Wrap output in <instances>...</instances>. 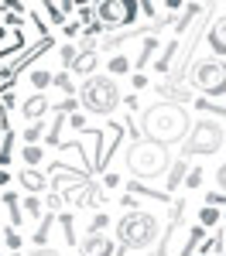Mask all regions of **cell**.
Returning <instances> with one entry per match:
<instances>
[{
	"instance_id": "obj_1",
	"label": "cell",
	"mask_w": 226,
	"mask_h": 256,
	"mask_svg": "<svg viewBox=\"0 0 226 256\" xmlns=\"http://www.w3.org/2000/svg\"><path fill=\"white\" fill-rule=\"evenodd\" d=\"M141 134L144 140H151V144H182L185 134H188V113H185V106H175V102H154V106H147L141 116Z\"/></svg>"
},
{
	"instance_id": "obj_2",
	"label": "cell",
	"mask_w": 226,
	"mask_h": 256,
	"mask_svg": "<svg viewBox=\"0 0 226 256\" xmlns=\"http://www.w3.org/2000/svg\"><path fill=\"white\" fill-rule=\"evenodd\" d=\"M127 168H130V181H141V184L168 174V168H171L168 147L151 144V140H134L127 147Z\"/></svg>"
},
{
	"instance_id": "obj_3",
	"label": "cell",
	"mask_w": 226,
	"mask_h": 256,
	"mask_svg": "<svg viewBox=\"0 0 226 256\" xmlns=\"http://www.w3.org/2000/svg\"><path fill=\"white\" fill-rule=\"evenodd\" d=\"M158 216L141 212V208H130L127 216L117 222V239H120L123 250H113V256H123L127 250H147L154 239H158Z\"/></svg>"
},
{
	"instance_id": "obj_4",
	"label": "cell",
	"mask_w": 226,
	"mask_h": 256,
	"mask_svg": "<svg viewBox=\"0 0 226 256\" xmlns=\"http://www.w3.org/2000/svg\"><path fill=\"white\" fill-rule=\"evenodd\" d=\"M120 86L110 79V76H89V79L79 86V102L89 110V113H113L117 106H120Z\"/></svg>"
},
{
	"instance_id": "obj_5",
	"label": "cell",
	"mask_w": 226,
	"mask_h": 256,
	"mask_svg": "<svg viewBox=\"0 0 226 256\" xmlns=\"http://www.w3.org/2000/svg\"><path fill=\"white\" fill-rule=\"evenodd\" d=\"M223 120H199L195 126H188L182 140V160L195 154H219L223 150Z\"/></svg>"
},
{
	"instance_id": "obj_6",
	"label": "cell",
	"mask_w": 226,
	"mask_h": 256,
	"mask_svg": "<svg viewBox=\"0 0 226 256\" xmlns=\"http://www.w3.org/2000/svg\"><path fill=\"white\" fill-rule=\"evenodd\" d=\"M195 86L209 96V102L216 99V102L223 106V92H226V68H223V62H202V65H195Z\"/></svg>"
},
{
	"instance_id": "obj_7",
	"label": "cell",
	"mask_w": 226,
	"mask_h": 256,
	"mask_svg": "<svg viewBox=\"0 0 226 256\" xmlns=\"http://www.w3.org/2000/svg\"><path fill=\"white\" fill-rule=\"evenodd\" d=\"M93 10H96V20H100L103 28L134 24V18H137V4L134 0H100Z\"/></svg>"
},
{
	"instance_id": "obj_8",
	"label": "cell",
	"mask_w": 226,
	"mask_h": 256,
	"mask_svg": "<svg viewBox=\"0 0 226 256\" xmlns=\"http://www.w3.org/2000/svg\"><path fill=\"white\" fill-rule=\"evenodd\" d=\"M65 202H69L72 208H86V205L100 208V205H106V195H103L100 184H93V181H79V184H72V188L65 192Z\"/></svg>"
},
{
	"instance_id": "obj_9",
	"label": "cell",
	"mask_w": 226,
	"mask_h": 256,
	"mask_svg": "<svg viewBox=\"0 0 226 256\" xmlns=\"http://www.w3.org/2000/svg\"><path fill=\"white\" fill-rule=\"evenodd\" d=\"M205 41H209V48L216 52V62L226 58V14H216V20L209 24V31H205Z\"/></svg>"
},
{
	"instance_id": "obj_10",
	"label": "cell",
	"mask_w": 226,
	"mask_h": 256,
	"mask_svg": "<svg viewBox=\"0 0 226 256\" xmlns=\"http://www.w3.org/2000/svg\"><path fill=\"white\" fill-rule=\"evenodd\" d=\"M79 256H113V239L106 232H93V236L82 239Z\"/></svg>"
},
{
	"instance_id": "obj_11",
	"label": "cell",
	"mask_w": 226,
	"mask_h": 256,
	"mask_svg": "<svg viewBox=\"0 0 226 256\" xmlns=\"http://www.w3.org/2000/svg\"><path fill=\"white\" fill-rule=\"evenodd\" d=\"M182 212H185V202H175L171 218H168V226H164V232H161V242H158V250H151V256H168V239L175 236V229H178V222H182Z\"/></svg>"
},
{
	"instance_id": "obj_12",
	"label": "cell",
	"mask_w": 226,
	"mask_h": 256,
	"mask_svg": "<svg viewBox=\"0 0 226 256\" xmlns=\"http://www.w3.org/2000/svg\"><path fill=\"white\" fill-rule=\"evenodd\" d=\"M21 110H24V120H31V123H41V116H45V113H48L52 106H48V99L38 92V96L24 99V106H21Z\"/></svg>"
},
{
	"instance_id": "obj_13",
	"label": "cell",
	"mask_w": 226,
	"mask_h": 256,
	"mask_svg": "<svg viewBox=\"0 0 226 256\" xmlns=\"http://www.w3.org/2000/svg\"><path fill=\"white\" fill-rule=\"evenodd\" d=\"M18 181L28 188V192H31V195H38V192H45V188H48V178L41 174V171H35V168H24V171L18 174Z\"/></svg>"
},
{
	"instance_id": "obj_14",
	"label": "cell",
	"mask_w": 226,
	"mask_h": 256,
	"mask_svg": "<svg viewBox=\"0 0 226 256\" xmlns=\"http://www.w3.org/2000/svg\"><path fill=\"white\" fill-rule=\"evenodd\" d=\"M175 52H178V38L164 44L161 58H154V68H158V76H168V72H171V58H175Z\"/></svg>"
},
{
	"instance_id": "obj_15",
	"label": "cell",
	"mask_w": 226,
	"mask_h": 256,
	"mask_svg": "<svg viewBox=\"0 0 226 256\" xmlns=\"http://www.w3.org/2000/svg\"><path fill=\"white\" fill-rule=\"evenodd\" d=\"M164 178H168V184H164V195L171 198V192L182 184V178H185V160H175V164L168 168V174H164Z\"/></svg>"
},
{
	"instance_id": "obj_16",
	"label": "cell",
	"mask_w": 226,
	"mask_h": 256,
	"mask_svg": "<svg viewBox=\"0 0 226 256\" xmlns=\"http://www.w3.org/2000/svg\"><path fill=\"white\" fill-rule=\"evenodd\" d=\"M96 52H86V55H76L72 62V72H79V76H93V68H96Z\"/></svg>"
},
{
	"instance_id": "obj_17",
	"label": "cell",
	"mask_w": 226,
	"mask_h": 256,
	"mask_svg": "<svg viewBox=\"0 0 226 256\" xmlns=\"http://www.w3.org/2000/svg\"><path fill=\"white\" fill-rule=\"evenodd\" d=\"M4 205H7V212H11V229H18L21 222V198L14 195V192H4Z\"/></svg>"
},
{
	"instance_id": "obj_18",
	"label": "cell",
	"mask_w": 226,
	"mask_h": 256,
	"mask_svg": "<svg viewBox=\"0 0 226 256\" xmlns=\"http://www.w3.org/2000/svg\"><path fill=\"white\" fill-rule=\"evenodd\" d=\"M52 226H55V212L41 216V226H38V232H35V242H38V246H48V232H52Z\"/></svg>"
},
{
	"instance_id": "obj_19",
	"label": "cell",
	"mask_w": 226,
	"mask_h": 256,
	"mask_svg": "<svg viewBox=\"0 0 226 256\" xmlns=\"http://www.w3.org/2000/svg\"><path fill=\"white\" fill-rule=\"evenodd\" d=\"M154 48H158V41H154L151 34H147V38H144V48H141V55L134 58V68H144V65L151 62V55H154Z\"/></svg>"
},
{
	"instance_id": "obj_20",
	"label": "cell",
	"mask_w": 226,
	"mask_h": 256,
	"mask_svg": "<svg viewBox=\"0 0 226 256\" xmlns=\"http://www.w3.org/2000/svg\"><path fill=\"white\" fill-rule=\"evenodd\" d=\"M21 158H24V164H41L45 160V147L41 144H31V147L21 150Z\"/></svg>"
},
{
	"instance_id": "obj_21",
	"label": "cell",
	"mask_w": 226,
	"mask_h": 256,
	"mask_svg": "<svg viewBox=\"0 0 226 256\" xmlns=\"http://www.w3.org/2000/svg\"><path fill=\"white\" fill-rule=\"evenodd\" d=\"M11 154H14V134L7 130V134L0 137V168H4V164L11 160Z\"/></svg>"
},
{
	"instance_id": "obj_22",
	"label": "cell",
	"mask_w": 226,
	"mask_h": 256,
	"mask_svg": "<svg viewBox=\"0 0 226 256\" xmlns=\"http://www.w3.org/2000/svg\"><path fill=\"white\" fill-rule=\"evenodd\" d=\"M195 14H202V7H199V4H188V10L182 14V20L175 24V34H185V31H188V20L195 18Z\"/></svg>"
},
{
	"instance_id": "obj_23",
	"label": "cell",
	"mask_w": 226,
	"mask_h": 256,
	"mask_svg": "<svg viewBox=\"0 0 226 256\" xmlns=\"http://www.w3.org/2000/svg\"><path fill=\"white\" fill-rule=\"evenodd\" d=\"M106 68H110L113 76H123V72H130V58H123V55H113V58L106 62Z\"/></svg>"
},
{
	"instance_id": "obj_24",
	"label": "cell",
	"mask_w": 226,
	"mask_h": 256,
	"mask_svg": "<svg viewBox=\"0 0 226 256\" xmlns=\"http://www.w3.org/2000/svg\"><path fill=\"white\" fill-rule=\"evenodd\" d=\"M41 134H45V123H31V126L24 130V147H31V144H35Z\"/></svg>"
},
{
	"instance_id": "obj_25",
	"label": "cell",
	"mask_w": 226,
	"mask_h": 256,
	"mask_svg": "<svg viewBox=\"0 0 226 256\" xmlns=\"http://www.w3.org/2000/svg\"><path fill=\"white\" fill-rule=\"evenodd\" d=\"M52 86H59L62 92H76V86L69 79V72H59V76H52Z\"/></svg>"
},
{
	"instance_id": "obj_26",
	"label": "cell",
	"mask_w": 226,
	"mask_h": 256,
	"mask_svg": "<svg viewBox=\"0 0 226 256\" xmlns=\"http://www.w3.org/2000/svg\"><path fill=\"white\" fill-rule=\"evenodd\" d=\"M199 222H202V226H219V222H223V216H219V208H202Z\"/></svg>"
},
{
	"instance_id": "obj_27",
	"label": "cell",
	"mask_w": 226,
	"mask_h": 256,
	"mask_svg": "<svg viewBox=\"0 0 226 256\" xmlns=\"http://www.w3.org/2000/svg\"><path fill=\"white\" fill-rule=\"evenodd\" d=\"M45 14L52 18V24H62V20H65V14H62V7H59V4H52V0H45Z\"/></svg>"
},
{
	"instance_id": "obj_28",
	"label": "cell",
	"mask_w": 226,
	"mask_h": 256,
	"mask_svg": "<svg viewBox=\"0 0 226 256\" xmlns=\"http://www.w3.org/2000/svg\"><path fill=\"white\" fill-rule=\"evenodd\" d=\"M62 229H65V239H69V246H76V226H72V216H59Z\"/></svg>"
},
{
	"instance_id": "obj_29",
	"label": "cell",
	"mask_w": 226,
	"mask_h": 256,
	"mask_svg": "<svg viewBox=\"0 0 226 256\" xmlns=\"http://www.w3.org/2000/svg\"><path fill=\"white\" fill-rule=\"evenodd\" d=\"M106 222H110V218H106V212H96V216H93V222H89V232H86V236L103 232V229H106Z\"/></svg>"
},
{
	"instance_id": "obj_30",
	"label": "cell",
	"mask_w": 226,
	"mask_h": 256,
	"mask_svg": "<svg viewBox=\"0 0 226 256\" xmlns=\"http://www.w3.org/2000/svg\"><path fill=\"white\" fill-rule=\"evenodd\" d=\"M52 82V72H45V68H38V72H31V86H38V89H45Z\"/></svg>"
},
{
	"instance_id": "obj_31",
	"label": "cell",
	"mask_w": 226,
	"mask_h": 256,
	"mask_svg": "<svg viewBox=\"0 0 226 256\" xmlns=\"http://www.w3.org/2000/svg\"><path fill=\"white\" fill-rule=\"evenodd\" d=\"M195 106H199V110H205V113H216V120H223V106H219V102H209V99H199Z\"/></svg>"
},
{
	"instance_id": "obj_32",
	"label": "cell",
	"mask_w": 226,
	"mask_h": 256,
	"mask_svg": "<svg viewBox=\"0 0 226 256\" xmlns=\"http://www.w3.org/2000/svg\"><path fill=\"white\" fill-rule=\"evenodd\" d=\"M182 181L188 184V188H199V184H202V168H192V171H188Z\"/></svg>"
},
{
	"instance_id": "obj_33",
	"label": "cell",
	"mask_w": 226,
	"mask_h": 256,
	"mask_svg": "<svg viewBox=\"0 0 226 256\" xmlns=\"http://www.w3.org/2000/svg\"><path fill=\"white\" fill-rule=\"evenodd\" d=\"M4 239H7V246H11L14 253H21V236H18V229H7V232H4Z\"/></svg>"
},
{
	"instance_id": "obj_34",
	"label": "cell",
	"mask_w": 226,
	"mask_h": 256,
	"mask_svg": "<svg viewBox=\"0 0 226 256\" xmlns=\"http://www.w3.org/2000/svg\"><path fill=\"white\" fill-rule=\"evenodd\" d=\"M72 62H76V44H65V48H62V65L72 68Z\"/></svg>"
},
{
	"instance_id": "obj_35",
	"label": "cell",
	"mask_w": 226,
	"mask_h": 256,
	"mask_svg": "<svg viewBox=\"0 0 226 256\" xmlns=\"http://www.w3.org/2000/svg\"><path fill=\"white\" fill-rule=\"evenodd\" d=\"M223 202H226L223 192H209V195H205V208H219Z\"/></svg>"
},
{
	"instance_id": "obj_36",
	"label": "cell",
	"mask_w": 226,
	"mask_h": 256,
	"mask_svg": "<svg viewBox=\"0 0 226 256\" xmlns=\"http://www.w3.org/2000/svg\"><path fill=\"white\" fill-rule=\"evenodd\" d=\"M24 208H28L31 216H41V202L35 195H24Z\"/></svg>"
},
{
	"instance_id": "obj_37",
	"label": "cell",
	"mask_w": 226,
	"mask_h": 256,
	"mask_svg": "<svg viewBox=\"0 0 226 256\" xmlns=\"http://www.w3.org/2000/svg\"><path fill=\"white\" fill-rule=\"evenodd\" d=\"M21 24H24V18H21V14H11V10H7V28H21Z\"/></svg>"
},
{
	"instance_id": "obj_38",
	"label": "cell",
	"mask_w": 226,
	"mask_h": 256,
	"mask_svg": "<svg viewBox=\"0 0 226 256\" xmlns=\"http://www.w3.org/2000/svg\"><path fill=\"white\" fill-rule=\"evenodd\" d=\"M216 184H219V192H223V184H226V164L216 168Z\"/></svg>"
},
{
	"instance_id": "obj_39",
	"label": "cell",
	"mask_w": 226,
	"mask_h": 256,
	"mask_svg": "<svg viewBox=\"0 0 226 256\" xmlns=\"http://www.w3.org/2000/svg\"><path fill=\"white\" fill-rule=\"evenodd\" d=\"M137 7H141L144 14H158V7H154V0H141V4H137Z\"/></svg>"
},
{
	"instance_id": "obj_40",
	"label": "cell",
	"mask_w": 226,
	"mask_h": 256,
	"mask_svg": "<svg viewBox=\"0 0 226 256\" xmlns=\"http://www.w3.org/2000/svg\"><path fill=\"white\" fill-rule=\"evenodd\" d=\"M31 256H59L52 246H38V250H31Z\"/></svg>"
},
{
	"instance_id": "obj_41",
	"label": "cell",
	"mask_w": 226,
	"mask_h": 256,
	"mask_svg": "<svg viewBox=\"0 0 226 256\" xmlns=\"http://www.w3.org/2000/svg\"><path fill=\"white\" fill-rule=\"evenodd\" d=\"M65 34H69V38H76V34H82V24H79V20H76V24H69V28H65Z\"/></svg>"
},
{
	"instance_id": "obj_42",
	"label": "cell",
	"mask_w": 226,
	"mask_h": 256,
	"mask_svg": "<svg viewBox=\"0 0 226 256\" xmlns=\"http://www.w3.org/2000/svg\"><path fill=\"white\" fill-rule=\"evenodd\" d=\"M14 106H18V99H14V92H7L4 96V110H14Z\"/></svg>"
},
{
	"instance_id": "obj_43",
	"label": "cell",
	"mask_w": 226,
	"mask_h": 256,
	"mask_svg": "<svg viewBox=\"0 0 226 256\" xmlns=\"http://www.w3.org/2000/svg\"><path fill=\"white\" fill-rule=\"evenodd\" d=\"M69 123H72V126H76V130H86V120H82V116H79V113H76V116L69 120Z\"/></svg>"
},
{
	"instance_id": "obj_44",
	"label": "cell",
	"mask_w": 226,
	"mask_h": 256,
	"mask_svg": "<svg viewBox=\"0 0 226 256\" xmlns=\"http://www.w3.org/2000/svg\"><path fill=\"white\" fill-rule=\"evenodd\" d=\"M144 86H147V79H144L141 72H137V76H134V89H144Z\"/></svg>"
},
{
	"instance_id": "obj_45",
	"label": "cell",
	"mask_w": 226,
	"mask_h": 256,
	"mask_svg": "<svg viewBox=\"0 0 226 256\" xmlns=\"http://www.w3.org/2000/svg\"><path fill=\"white\" fill-rule=\"evenodd\" d=\"M7 181H11V174H7V171L0 168V184H7Z\"/></svg>"
},
{
	"instance_id": "obj_46",
	"label": "cell",
	"mask_w": 226,
	"mask_h": 256,
	"mask_svg": "<svg viewBox=\"0 0 226 256\" xmlns=\"http://www.w3.org/2000/svg\"><path fill=\"white\" fill-rule=\"evenodd\" d=\"M11 256H24V253H11Z\"/></svg>"
}]
</instances>
